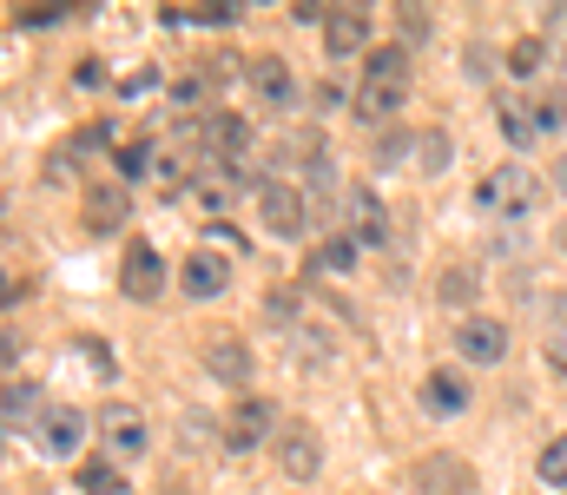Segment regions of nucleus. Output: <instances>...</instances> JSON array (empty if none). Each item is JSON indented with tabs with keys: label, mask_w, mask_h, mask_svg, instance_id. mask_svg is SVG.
<instances>
[{
	"label": "nucleus",
	"mask_w": 567,
	"mask_h": 495,
	"mask_svg": "<svg viewBox=\"0 0 567 495\" xmlns=\"http://www.w3.org/2000/svg\"><path fill=\"white\" fill-rule=\"evenodd\" d=\"M403 100H410V47H377L363 60V86H357L350 113L363 126H390L403 113Z\"/></svg>",
	"instance_id": "obj_1"
},
{
	"label": "nucleus",
	"mask_w": 567,
	"mask_h": 495,
	"mask_svg": "<svg viewBox=\"0 0 567 495\" xmlns=\"http://www.w3.org/2000/svg\"><path fill=\"white\" fill-rule=\"evenodd\" d=\"M475 205H482V212H502V218H528V212L542 205V178H535L528 165H495V172L482 178Z\"/></svg>",
	"instance_id": "obj_2"
},
{
	"label": "nucleus",
	"mask_w": 567,
	"mask_h": 495,
	"mask_svg": "<svg viewBox=\"0 0 567 495\" xmlns=\"http://www.w3.org/2000/svg\"><path fill=\"white\" fill-rule=\"evenodd\" d=\"M185 140H192V153H198V159H245V146H251V126H245V120H238V113H218V106H212V113H198V120H192V126H185Z\"/></svg>",
	"instance_id": "obj_3"
},
{
	"label": "nucleus",
	"mask_w": 567,
	"mask_h": 495,
	"mask_svg": "<svg viewBox=\"0 0 567 495\" xmlns=\"http://www.w3.org/2000/svg\"><path fill=\"white\" fill-rule=\"evenodd\" d=\"M258 218H265V231H271V238L297 245V238L310 231V198H303L290 178H265V192H258Z\"/></svg>",
	"instance_id": "obj_4"
},
{
	"label": "nucleus",
	"mask_w": 567,
	"mask_h": 495,
	"mask_svg": "<svg viewBox=\"0 0 567 495\" xmlns=\"http://www.w3.org/2000/svg\"><path fill=\"white\" fill-rule=\"evenodd\" d=\"M271 430H278V410H271L265 396H238V403H231V416L218 423V443H225L231 456H251V450H265V443H271Z\"/></svg>",
	"instance_id": "obj_5"
},
{
	"label": "nucleus",
	"mask_w": 567,
	"mask_h": 495,
	"mask_svg": "<svg viewBox=\"0 0 567 495\" xmlns=\"http://www.w3.org/2000/svg\"><path fill=\"white\" fill-rule=\"evenodd\" d=\"M245 86H251V100H258L265 113H297V100H303L290 60H278V53H258V60L245 66Z\"/></svg>",
	"instance_id": "obj_6"
},
{
	"label": "nucleus",
	"mask_w": 567,
	"mask_h": 495,
	"mask_svg": "<svg viewBox=\"0 0 567 495\" xmlns=\"http://www.w3.org/2000/svg\"><path fill=\"white\" fill-rule=\"evenodd\" d=\"M86 430H93V416L80 410V403H47V416H40V430H33V443L47 450V456H80V443H86Z\"/></svg>",
	"instance_id": "obj_7"
},
{
	"label": "nucleus",
	"mask_w": 567,
	"mask_h": 495,
	"mask_svg": "<svg viewBox=\"0 0 567 495\" xmlns=\"http://www.w3.org/2000/svg\"><path fill=\"white\" fill-rule=\"evenodd\" d=\"M343 238H357V245H390V205H383L370 185H350V192H343Z\"/></svg>",
	"instance_id": "obj_8"
},
{
	"label": "nucleus",
	"mask_w": 567,
	"mask_h": 495,
	"mask_svg": "<svg viewBox=\"0 0 567 495\" xmlns=\"http://www.w3.org/2000/svg\"><path fill=\"white\" fill-rule=\"evenodd\" d=\"M278 470H284V483H317V470H323V436H317L310 423H284L278 430Z\"/></svg>",
	"instance_id": "obj_9"
},
{
	"label": "nucleus",
	"mask_w": 567,
	"mask_h": 495,
	"mask_svg": "<svg viewBox=\"0 0 567 495\" xmlns=\"http://www.w3.org/2000/svg\"><path fill=\"white\" fill-rule=\"evenodd\" d=\"M120 291H126L133 305H152V298L165 291V258H158L145 238H133V251H126V265H120Z\"/></svg>",
	"instance_id": "obj_10"
},
{
	"label": "nucleus",
	"mask_w": 567,
	"mask_h": 495,
	"mask_svg": "<svg viewBox=\"0 0 567 495\" xmlns=\"http://www.w3.org/2000/svg\"><path fill=\"white\" fill-rule=\"evenodd\" d=\"M455 350H462V363H502V357H508V324H495V318H462V324H455Z\"/></svg>",
	"instance_id": "obj_11"
},
{
	"label": "nucleus",
	"mask_w": 567,
	"mask_h": 495,
	"mask_svg": "<svg viewBox=\"0 0 567 495\" xmlns=\"http://www.w3.org/2000/svg\"><path fill=\"white\" fill-rule=\"evenodd\" d=\"M100 436H106V450H113V463L120 456H140L145 443H152V430H145L140 410H126V403H113L106 416H100Z\"/></svg>",
	"instance_id": "obj_12"
},
{
	"label": "nucleus",
	"mask_w": 567,
	"mask_h": 495,
	"mask_svg": "<svg viewBox=\"0 0 567 495\" xmlns=\"http://www.w3.org/2000/svg\"><path fill=\"white\" fill-rule=\"evenodd\" d=\"M323 47H330V60L363 53V47H370V13H363V7H337V13L323 20Z\"/></svg>",
	"instance_id": "obj_13"
},
{
	"label": "nucleus",
	"mask_w": 567,
	"mask_h": 495,
	"mask_svg": "<svg viewBox=\"0 0 567 495\" xmlns=\"http://www.w3.org/2000/svg\"><path fill=\"white\" fill-rule=\"evenodd\" d=\"M205 377L245 390V383H251V343H238V337H212V343H205Z\"/></svg>",
	"instance_id": "obj_14"
},
{
	"label": "nucleus",
	"mask_w": 567,
	"mask_h": 495,
	"mask_svg": "<svg viewBox=\"0 0 567 495\" xmlns=\"http://www.w3.org/2000/svg\"><path fill=\"white\" fill-rule=\"evenodd\" d=\"M40 390L27 383V377H7V396H0V423H7V436H27V430H40Z\"/></svg>",
	"instance_id": "obj_15"
},
{
	"label": "nucleus",
	"mask_w": 567,
	"mask_h": 495,
	"mask_svg": "<svg viewBox=\"0 0 567 495\" xmlns=\"http://www.w3.org/2000/svg\"><path fill=\"white\" fill-rule=\"evenodd\" d=\"M410 476H416V489L423 495H468V483H475L462 456H423Z\"/></svg>",
	"instance_id": "obj_16"
},
{
	"label": "nucleus",
	"mask_w": 567,
	"mask_h": 495,
	"mask_svg": "<svg viewBox=\"0 0 567 495\" xmlns=\"http://www.w3.org/2000/svg\"><path fill=\"white\" fill-rule=\"evenodd\" d=\"M178 285H185V298H218V291L231 285V265H225L218 251H192L185 271H178Z\"/></svg>",
	"instance_id": "obj_17"
},
{
	"label": "nucleus",
	"mask_w": 567,
	"mask_h": 495,
	"mask_svg": "<svg viewBox=\"0 0 567 495\" xmlns=\"http://www.w3.org/2000/svg\"><path fill=\"white\" fill-rule=\"evenodd\" d=\"M423 410L429 416H462L468 410V383L455 370H429L423 377Z\"/></svg>",
	"instance_id": "obj_18"
},
{
	"label": "nucleus",
	"mask_w": 567,
	"mask_h": 495,
	"mask_svg": "<svg viewBox=\"0 0 567 495\" xmlns=\"http://www.w3.org/2000/svg\"><path fill=\"white\" fill-rule=\"evenodd\" d=\"M126 212H133L126 185H100V192H86V231H120Z\"/></svg>",
	"instance_id": "obj_19"
},
{
	"label": "nucleus",
	"mask_w": 567,
	"mask_h": 495,
	"mask_svg": "<svg viewBox=\"0 0 567 495\" xmlns=\"http://www.w3.org/2000/svg\"><path fill=\"white\" fill-rule=\"evenodd\" d=\"M357 251H363V245L337 231V238H323V245L310 251V271H317V278H343V271H357Z\"/></svg>",
	"instance_id": "obj_20"
},
{
	"label": "nucleus",
	"mask_w": 567,
	"mask_h": 495,
	"mask_svg": "<svg viewBox=\"0 0 567 495\" xmlns=\"http://www.w3.org/2000/svg\"><path fill=\"white\" fill-rule=\"evenodd\" d=\"M410 165H416L423 178H442V172H449V133H442V126L416 133V140H410Z\"/></svg>",
	"instance_id": "obj_21"
},
{
	"label": "nucleus",
	"mask_w": 567,
	"mask_h": 495,
	"mask_svg": "<svg viewBox=\"0 0 567 495\" xmlns=\"http://www.w3.org/2000/svg\"><path fill=\"white\" fill-rule=\"evenodd\" d=\"M495 120H502V140H508V146H535V140H542L535 106H522V100H502V106H495Z\"/></svg>",
	"instance_id": "obj_22"
},
{
	"label": "nucleus",
	"mask_w": 567,
	"mask_h": 495,
	"mask_svg": "<svg viewBox=\"0 0 567 495\" xmlns=\"http://www.w3.org/2000/svg\"><path fill=\"white\" fill-rule=\"evenodd\" d=\"M80 489L86 495H126V470L113 456H86L80 463Z\"/></svg>",
	"instance_id": "obj_23"
},
{
	"label": "nucleus",
	"mask_w": 567,
	"mask_h": 495,
	"mask_svg": "<svg viewBox=\"0 0 567 495\" xmlns=\"http://www.w3.org/2000/svg\"><path fill=\"white\" fill-rule=\"evenodd\" d=\"M502 66H508V80H535V73L548 66V40H535V33H528V40H515Z\"/></svg>",
	"instance_id": "obj_24"
},
{
	"label": "nucleus",
	"mask_w": 567,
	"mask_h": 495,
	"mask_svg": "<svg viewBox=\"0 0 567 495\" xmlns=\"http://www.w3.org/2000/svg\"><path fill=\"white\" fill-rule=\"evenodd\" d=\"M535 476H542V483H548L555 495H567V430L555 436V443H548V450H542V463H535Z\"/></svg>",
	"instance_id": "obj_25"
},
{
	"label": "nucleus",
	"mask_w": 567,
	"mask_h": 495,
	"mask_svg": "<svg viewBox=\"0 0 567 495\" xmlns=\"http://www.w3.org/2000/svg\"><path fill=\"white\" fill-rule=\"evenodd\" d=\"M152 159H158V153H152V140H133V146H120V185H140L145 172H152Z\"/></svg>",
	"instance_id": "obj_26"
},
{
	"label": "nucleus",
	"mask_w": 567,
	"mask_h": 495,
	"mask_svg": "<svg viewBox=\"0 0 567 495\" xmlns=\"http://www.w3.org/2000/svg\"><path fill=\"white\" fill-rule=\"evenodd\" d=\"M435 298H442V305H468V298H475V278H468V271H442Z\"/></svg>",
	"instance_id": "obj_27"
},
{
	"label": "nucleus",
	"mask_w": 567,
	"mask_h": 495,
	"mask_svg": "<svg viewBox=\"0 0 567 495\" xmlns=\"http://www.w3.org/2000/svg\"><path fill=\"white\" fill-rule=\"evenodd\" d=\"M535 126H542V133H561V126H567V100H561V93L535 100Z\"/></svg>",
	"instance_id": "obj_28"
},
{
	"label": "nucleus",
	"mask_w": 567,
	"mask_h": 495,
	"mask_svg": "<svg viewBox=\"0 0 567 495\" xmlns=\"http://www.w3.org/2000/svg\"><path fill=\"white\" fill-rule=\"evenodd\" d=\"M542 357H548V370H555V377H567V318H561V324H548V343H542Z\"/></svg>",
	"instance_id": "obj_29"
},
{
	"label": "nucleus",
	"mask_w": 567,
	"mask_h": 495,
	"mask_svg": "<svg viewBox=\"0 0 567 495\" xmlns=\"http://www.w3.org/2000/svg\"><path fill=\"white\" fill-rule=\"evenodd\" d=\"M198 443H205V416L185 410V423H178V450H198Z\"/></svg>",
	"instance_id": "obj_30"
},
{
	"label": "nucleus",
	"mask_w": 567,
	"mask_h": 495,
	"mask_svg": "<svg viewBox=\"0 0 567 495\" xmlns=\"http://www.w3.org/2000/svg\"><path fill=\"white\" fill-rule=\"evenodd\" d=\"M172 100H178V106H198V100H205V80H178Z\"/></svg>",
	"instance_id": "obj_31"
},
{
	"label": "nucleus",
	"mask_w": 567,
	"mask_h": 495,
	"mask_svg": "<svg viewBox=\"0 0 567 495\" xmlns=\"http://www.w3.org/2000/svg\"><path fill=\"white\" fill-rule=\"evenodd\" d=\"M555 192H561V198H567V153H561V159H555Z\"/></svg>",
	"instance_id": "obj_32"
},
{
	"label": "nucleus",
	"mask_w": 567,
	"mask_h": 495,
	"mask_svg": "<svg viewBox=\"0 0 567 495\" xmlns=\"http://www.w3.org/2000/svg\"><path fill=\"white\" fill-rule=\"evenodd\" d=\"M561 251H567V218H561Z\"/></svg>",
	"instance_id": "obj_33"
}]
</instances>
